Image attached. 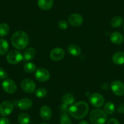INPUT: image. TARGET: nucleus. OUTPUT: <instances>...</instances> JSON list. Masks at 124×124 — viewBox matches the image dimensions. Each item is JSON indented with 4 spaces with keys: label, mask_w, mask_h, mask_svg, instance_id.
Listing matches in <instances>:
<instances>
[{
    "label": "nucleus",
    "mask_w": 124,
    "mask_h": 124,
    "mask_svg": "<svg viewBox=\"0 0 124 124\" xmlns=\"http://www.w3.org/2000/svg\"><path fill=\"white\" fill-rule=\"evenodd\" d=\"M36 55V50L34 47H29L24 52L23 60L25 61H31L33 60Z\"/></svg>",
    "instance_id": "nucleus-18"
},
{
    "label": "nucleus",
    "mask_w": 124,
    "mask_h": 124,
    "mask_svg": "<svg viewBox=\"0 0 124 124\" xmlns=\"http://www.w3.org/2000/svg\"><path fill=\"white\" fill-rule=\"evenodd\" d=\"M8 74L6 71L4 69L0 68V80L5 79V78H8Z\"/></svg>",
    "instance_id": "nucleus-31"
},
{
    "label": "nucleus",
    "mask_w": 124,
    "mask_h": 124,
    "mask_svg": "<svg viewBox=\"0 0 124 124\" xmlns=\"http://www.w3.org/2000/svg\"><path fill=\"white\" fill-rule=\"evenodd\" d=\"M68 26V24L67 21H66L65 20H61L58 23V27L62 30L66 29H67Z\"/></svg>",
    "instance_id": "nucleus-29"
},
{
    "label": "nucleus",
    "mask_w": 124,
    "mask_h": 124,
    "mask_svg": "<svg viewBox=\"0 0 124 124\" xmlns=\"http://www.w3.org/2000/svg\"><path fill=\"white\" fill-rule=\"evenodd\" d=\"M31 121L29 115L26 113H21L18 116V122L20 124H29Z\"/></svg>",
    "instance_id": "nucleus-21"
},
{
    "label": "nucleus",
    "mask_w": 124,
    "mask_h": 124,
    "mask_svg": "<svg viewBox=\"0 0 124 124\" xmlns=\"http://www.w3.org/2000/svg\"><path fill=\"white\" fill-rule=\"evenodd\" d=\"M89 111L88 103L83 101H80L72 104L69 108L68 113L74 119H82L86 116Z\"/></svg>",
    "instance_id": "nucleus-1"
},
{
    "label": "nucleus",
    "mask_w": 124,
    "mask_h": 124,
    "mask_svg": "<svg viewBox=\"0 0 124 124\" xmlns=\"http://www.w3.org/2000/svg\"><path fill=\"white\" fill-rule=\"evenodd\" d=\"M118 113L120 114H124V103H121L117 108Z\"/></svg>",
    "instance_id": "nucleus-34"
},
{
    "label": "nucleus",
    "mask_w": 124,
    "mask_h": 124,
    "mask_svg": "<svg viewBox=\"0 0 124 124\" xmlns=\"http://www.w3.org/2000/svg\"><path fill=\"white\" fill-rule=\"evenodd\" d=\"M29 37L25 32L16 31L11 37V43L14 47L18 50L25 49L29 45Z\"/></svg>",
    "instance_id": "nucleus-2"
},
{
    "label": "nucleus",
    "mask_w": 124,
    "mask_h": 124,
    "mask_svg": "<svg viewBox=\"0 0 124 124\" xmlns=\"http://www.w3.org/2000/svg\"></svg>",
    "instance_id": "nucleus-38"
},
{
    "label": "nucleus",
    "mask_w": 124,
    "mask_h": 124,
    "mask_svg": "<svg viewBox=\"0 0 124 124\" xmlns=\"http://www.w3.org/2000/svg\"><path fill=\"white\" fill-rule=\"evenodd\" d=\"M68 105H66V103H62L60 106V111H61L62 114L63 113H68Z\"/></svg>",
    "instance_id": "nucleus-30"
},
{
    "label": "nucleus",
    "mask_w": 124,
    "mask_h": 124,
    "mask_svg": "<svg viewBox=\"0 0 124 124\" xmlns=\"http://www.w3.org/2000/svg\"><path fill=\"white\" fill-rule=\"evenodd\" d=\"M112 61L117 65L124 64V52L122 51H118L114 53L112 57Z\"/></svg>",
    "instance_id": "nucleus-17"
},
{
    "label": "nucleus",
    "mask_w": 124,
    "mask_h": 124,
    "mask_svg": "<svg viewBox=\"0 0 124 124\" xmlns=\"http://www.w3.org/2000/svg\"><path fill=\"white\" fill-rule=\"evenodd\" d=\"M2 88L6 93L10 94L15 93L17 89V86L15 82L10 78H7L4 80L2 83Z\"/></svg>",
    "instance_id": "nucleus-7"
},
{
    "label": "nucleus",
    "mask_w": 124,
    "mask_h": 124,
    "mask_svg": "<svg viewBox=\"0 0 124 124\" xmlns=\"http://www.w3.org/2000/svg\"><path fill=\"white\" fill-rule=\"evenodd\" d=\"M103 111L105 112L107 115H110L113 114L115 111V106L114 103L111 102H107L104 104L103 107Z\"/></svg>",
    "instance_id": "nucleus-23"
},
{
    "label": "nucleus",
    "mask_w": 124,
    "mask_h": 124,
    "mask_svg": "<svg viewBox=\"0 0 124 124\" xmlns=\"http://www.w3.org/2000/svg\"><path fill=\"white\" fill-rule=\"evenodd\" d=\"M33 102L29 98H23L18 102L17 107L21 110H27L32 107Z\"/></svg>",
    "instance_id": "nucleus-13"
},
{
    "label": "nucleus",
    "mask_w": 124,
    "mask_h": 124,
    "mask_svg": "<svg viewBox=\"0 0 124 124\" xmlns=\"http://www.w3.org/2000/svg\"><path fill=\"white\" fill-rule=\"evenodd\" d=\"M9 26L7 23L0 24V37H6L9 32Z\"/></svg>",
    "instance_id": "nucleus-25"
},
{
    "label": "nucleus",
    "mask_w": 124,
    "mask_h": 124,
    "mask_svg": "<svg viewBox=\"0 0 124 124\" xmlns=\"http://www.w3.org/2000/svg\"><path fill=\"white\" fill-rule=\"evenodd\" d=\"M6 59L9 63L16 65L23 60V55L18 50H12L7 55Z\"/></svg>",
    "instance_id": "nucleus-4"
},
{
    "label": "nucleus",
    "mask_w": 124,
    "mask_h": 124,
    "mask_svg": "<svg viewBox=\"0 0 124 124\" xmlns=\"http://www.w3.org/2000/svg\"><path fill=\"white\" fill-rule=\"evenodd\" d=\"M0 124H10V120L3 116L0 118Z\"/></svg>",
    "instance_id": "nucleus-33"
},
{
    "label": "nucleus",
    "mask_w": 124,
    "mask_h": 124,
    "mask_svg": "<svg viewBox=\"0 0 124 124\" xmlns=\"http://www.w3.org/2000/svg\"><path fill=\"white\" fill-rule=\"evenodd\" d=\"M112 92L117 96H122L124 95V83L120 80H114L111 84Z\"/></svg>",
    "instance_id": "nucleus-8"
},
{
    "label": "nucleus",
    "mask_w": 124,
    "mask_h": 124,
    "mask_svg": "<svg viewBox=\"0 0 124 124\" xmlns=\"http://www.w3.org/2000/svg\"><path fill=\"white\" fill-rule=\"evenodd\" d=\"M108 119L105 112L99 108L93 109L89 114V120L92 124H105Z\"/></svg>",
    "instance_id": "nucleus-3"
},
{
    "label": "nucleus",
    "mask_w": 124,
    "mask_h": 124,
    "mask_svg": "<svg viewBox=\"0 0 124 124\" xmlns=\"http://www.w3.org/2000/svg\"><path fill=\"white\" fill-rule=\"evenodd\" d=\"M62 101L64 103H66L68 105H70L74 102L75 97L74 95L71 93H66L62 97Z\"/></svg>",
    "instance_id": "nucleus-24"
},
{
    "label": "nucleus",
    "mask_w": 124,
    "mask_h": 124,
    "mask_svg": "<svg viewBox=\"0 0 124 124\" xmlns=\"http://www.w3.org/2000/svg\"><path fill=\"white\" fill-rule=\"evenodd\" d=\"M68 52L72 56H78L81 54L82 50L78 45L72 44L68 47Z\"/></svg>",
    "instance_id": "nucleus-19"
},
{
    "label": "nucleus",
    "mask_w": 124,
    "mask_h": 124,
    "mask_svg": "<svg viewBox=\"0 0 124 124\" xmlns=\"http://www.w3.org/2000/svg\"><path fill=\"white\" fill-rule=\"evenodd\" d=\"M14 110V104L10 101H4L0 104V114L6 117L10 115Z\"/></svg>",
    "instance_id": "nucleus-9"
},
{
    "label": "nucleus",
    "mask_w": 124,
    "mask_h": 124,
    "mask_svg": "<svg viewBox=\"0 0 124 124\" xmlns=\"http://www.w3.org/2000/svg\"><path fill=\"white\" fill-rule=\"evenodd\" d=\"M40 117L44 120H49L52 116V112L51 108L47 105H44L40 108Z\"/></svg>",
    "instance_id": "nucleus-14"
},
{
    "label": "nucleus",
    "mask_w": 124,
    "mask_h": 124,
    "mask_svg": "<svg viewBox=\"0 0 124 124\" xmlns=\"http://www.w3.org/2000/svg\"><path fill=\"white\" fill-rule=\"evenodd\" d=\"M110 41L114 45H121L124 41V37L121 33L114 32L110 35Z\"/></svg>",
    "instance_id": "nucleus-16"
},
{
    "label": "nucleus",
    "mask_w": 124,
    "mask_h": 124,
    "mask_svg": "<svg viewBox=\"0 0 124 124\" xmlns=\"http://www.w3.org/2000/svg\"><path fill=\"white\" fill-rule=\"evenodd\" d=\"M78 124H89V123L86 120H82V121L80 122Z\"/></svg>",
    "instance_id": "nucleus-35"
},
{
    "label": "nucleus",
    "mask_w": 124,
    "mask_h": 124,
    "mask_svg": "<svg viewBox=\"0 0 124 124\" xmlns=\"http://www.w3.org/2000/svg\"><path fill=\"white\" fill-rule=\"evenodd\" d=\"M47 94V91L45 88H39L35 91V95L39 98H43Z\"/></svg>",
    "instance_id": "nucleus-28"
},
{
    "label": "nucleus",
    "mask_w": 124,
    "mask_h": 124,
    "mask_svg": "<svg viewBox=\"0 0 124 124\" xmlns=\"http://www.w3.org/2000/svg\"><path fill=\"white\" fill-rule=\"evenodd\" d=\"M89 102L93 107L99 108L103 105L105 103V99L103 96L99 93H93L89 97Z\"/></svg>",
    "instance_id": "nucleus-5"
},
{
    "label": "nucleus",
    "mask_w": 124,
    "mask_h": 124,
    "mask_svg": "<svg viewBox=\"0 0 124 124\" xmlns=\"http://www.w3.org/2000/svg\"><path fill=\"white\" fill-rule=\"evenodd\" d=\"M21 88L25 93L31 94L35 91L36 85L35 82L29 78H25L21 83Z\"/></svg>",
    "instance_id": "nucleus-6"
},
{
    "label": "nucleus",
    "mask_w": 124,
    "mask_h": 124,
    "mask_svg": "<svg viewBox=\"0 0 124 124\" xmlns=\"http://www.w3.org/2000/svg\"><path fill=\"white\" fill-rule=\"evenodd\" d=\"M107 124H120V123L116 118H111L107 121Z\"/></svg>",
    "instance_id": "nucleus-32"
},
{
    "label": "nucleus",
    "mask_w": 124,
    "mask_h": 124,
    "mask_svg": "<svg viewBox=\"0 0 124 124\" xmlns=\"http://www.w3.org/2000/svg\"></svg>",
    "instance_id": "nucleus-37"
},
{
    "label": "nucleus",
    "mask_w": 124,
    "mask_h": 124,
    "mask_svg": "<svg viewBox=\"0 0 124 124\" xmlns=\"http://www.w3.org/2000/svg\"><path fill=\"white\" fill-rule=\"evenodd\" d=\"M60 124H72V119L68 113H63L61 114Z\"/></svg>",
    "instance_id": "nucleus-27"
},
{
    "label": "nucleus",
    "mask_w": 124,
    "mask_h": 124,
    "mask_svg": "<svg viewBox=\"0 0 124 124\" xmlns=\"http://www.w3.org/2000/svg\"><path fill=\"white\" fill-rule=\"evenodd\" d=\"M68 22L73 27H78L83 24V19L80 14H73L69 16Z\"/></svg>",
    "instance_id": "nucleus-12"
},
{
    "label": "nucleus",
    "mask_w": 124,
    "mask_h": 124,
    "mask_svg": "<svg viewBox=\"0 0 124 124\" xmlns=\"http://www.w3.org/2000/svg\"><path fill=\"white\" fill-rule=\"evenodd\" d=\"M35 76L39 82H45L50 78V72L48 70L43 68H39L35 71Z\"/></svg>",
    "instance_id": "nucleus-10"
},
{
    "label": "nucleus",
    "mask_w": 124,
    "mask_h": 124,
    "mask_svg": "<svg viewBox=\"0 0 124 124\" xmlns=\"http://www.w3.org/2000/svg\"><path fill=\"white\" fill-rule=\"evenodd\" d=\"M123 22L124 20L121 16H115L111 20L110 25L113 28H117L122 26Z\"/></svg>",
    "instance_id": "nucleus-22"
},
{
    "label": "nucleus",
    "mask_w": 124,
    "mask_h": 124,
    "mask_svg": "<svg viewBox=\"0 0 124 124\" xmlns=\"http://www.w3.org/2000/svg\"><path fill=\"white\" fill-rule=\"evenodd\" d=\"M23 70L27 73H32L36 71V65L31 62H27L24 65Z\"/></svg>",
    "instance_id": "nucleus-26"
},
{
    "label": "nucleus",
    "mask_w": 124,
    "mask_h": 124,
    "mask_svg": "<svg viewBox=\"0 0 124 124\" xmlns=\"http://www.w3.org/2000/svg\"><path fill=\"white\" fill-rule=\"evenodd\" d=\"M46 124V123H42V124Z\"/></svg>",
    "instance_id": "nucleus-36"
},
{
    "label": "nucleus",
    "mask_w": 124,
    "mask_h": 124,
    "mask_svg": "<svg viewBox=\"0 0 124 124\" xmlns=\"http://www.w3.org/2000/svg\"><path fill=\"white\" fill-rule=\"evenodd\" d=\"M50 58L54 61L62 60L65 57V52L63 49L56 47L53 49L50 52Z\"/></svg>",
    "instance_id": "nucleus-11"
},
{
    "label": "nucleus",
    "mask_w": 124,
    "mask_h": 124,
    "mask_svg": "<svg viewBox=\"0 0 124 124\" xmlns=\"http://www.w3.org/2000/svg\"><path fill=\"white\" fill-rule=\"evenodd\" d=\"M9 48L8 41L4 39H0V55H4L6 54Z\"/></svg>",
    "instance_id": "nucleus-20"
},
{
    "label": "nucleus",
    "mask_w": 124,
    "mask_h": 124,
    "mask_svg": "<svg viewBox=\"0 0 124 124\" xmlns=\"http://www.w3.org/2000/svg\"><path fill=\"white\" fill-rule=\"evenodd\" d=\"M37 5L41 10H48L53 6L54 1L53 0H38Z\"/></svg>",
    "instance_id": "nucleus-15"
}]
</instances>
